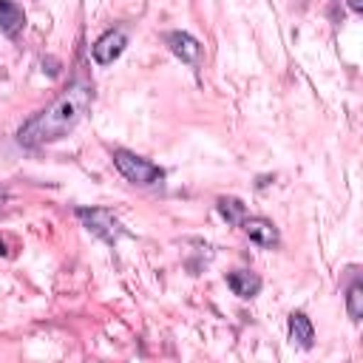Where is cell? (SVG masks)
<instances>
[{
	"mask_svg": "<svg viewBox=\"0 0 363 363\" xmlns=\"http://www.w3.org/2000/svg\"><path fill=\"white\" fill-rule=\"evenodd\" d=\"M111 159H113V167H116L130 184L147 187V184H159V182L164 179V170H162L156 162H150V159H145V156H139V153H133V150L116 147V150L111 153Z\"/></svg>",
	"mask_w": 363,
	"mask_h": 363,
	"instance_id": "obj_2",
	"label": "cell"
},
{
	"mask_svg": "<svg viewBox=\"0 0 363 363\" xmlns=\"http://www.w3.org/2000/svg\"><path fill=\"white\" fill-rule=\"evenodd\" d=\"M238 227L250 235V241H255V244H261V247H278V241H281L278 227H275L269 218H264V216H247Z\"/></svg>",
	"mask_w": 363,
	"mask_h": 363,
	"instance_id": "obj_6",
	"label": "cell"
},
{
	"mask_svg": "<svg viewBox=\"0 0 363 363\" xmlns=\"http://www.w3.org/2000/svg\"><path fill=\"white\" fill-rule=\"evenodd\" d=\"M3 199H6V190L0 187V207H3Z\"/></svg>",
	"mask_w": 363,
	"mask_h": 363,
	"instance_id": "obj_13",
	"label": "cell"
},
{
	"mask_svg": "<svg viewBox=\"0 0 363 363\" xmlns=\"http://www.w3.org/2000/svg\"><path fill=\"white\" fill-rule=\"evenodd\" d=\"M128 45V28L125 26H113L108 28L94 45H91V57L96 65H111L113 60H119V54Z\"/></svg>",
	"mask_w": 363,
	"mask_h": 363,
	"instance_id": "obj_4",
	"label": "cell"
},
{
	"mask_svg": "<svg viewBox=\"0 0 363 363\" xmlns=\"http://www.w3.org/2000/svg\"><path fill=\"white\" fill-rule=\"evenodd\" d=\"M349 9H352L354 14H360V11H363V0H349Z\"/></svg>",
	"mask_w": 363,
	"mask_h": 363,
	"instance_id": "obj_12",
	"label": "cell"
},
{
	"mask_svg": "<svg viewBox=\"0 0 363 363\" xmlns=\"http://www.w3.org/2000/svg\"><path fill=\"white\" fill-rule=\"evenodd\" d=\"M77 218H82L85 227L94 235H99L102 241H108V244H116L122 235H128V230L122 227V221L108 207H77Z\"/></svg>",
	"mask_w": 363,
	"mask_h": 363,
	"instance_id": "obj_3",
	"label": "cell"
},
{
	"mask_svg": "<svg viewBox=\"0 0 363 363\" xmlns=\"http://www.w3.org/2000/svg\"><path fill=\"white\" fill-rule=\"evenodd\" d=\"M164 45L182 60V62H187V65H201V60H204V45L193 37V34H187V31H167L164 34Z\"/></svg>",
	"mask_w": 363,
	"mask_h": 363,
	"instance_id": "obj_5",
	"label": "cell"
},
{
	"mask_svg": "<svg viewBox=\"0 0 363 363\" xmlns=\"http://www.w3.org/2000/svg\"><path fill=\"white\" fill-rule=\"evenodd\" d=\"M286 329H289V340L298 343L301 349H312L315 343V326L303 312H289L286 318Z\"/></svg>",
	"mask_w": 363,
	"mask_h": 363,
	"instance_id": "obj_8",
	"label": "cell"
},
{
	"mask_svg": "<svg viewBox=\"0 0 363 363\" xmlns=\"http://www.w3.org/2000/svg\"><path fill=\"white\" fill-rule=\"evenodd\" d=\"M23 26H26L23 9L17 3H11V0H0V31L9 34V37H14Z\"/></svg>",
	"mask_w": 363,
	"mask_h": 363,
	"instance_id": "obj_9",
	"label": "cell"
},
{
	"mask_svg": "<svg viewBox=\"0 0 363 363\" xmlns=\"http://www.w3.org/2000/svg\"><path fill=\"white\" fill-rule=\"evenodd\" d=\"M216 207H218L221 218H224L227 224H233V227H238V224L247 218V207H244V201L235 199V196H221V199L216 201Z\"/></svg>",
	"mask_w": 363,
	"mask_h": 363,
	"instance_id": "obj_10",
	"label": "cell"
},
{
	"mask_svg": "<svg viewBox=\"0 0 363 363\" xmlns=\"http://www.w3.org/2000/svg\"><path fill=\"white\" fill-rule=\"evenodd\" d=\"M346 312L354 323L363 318V284L360 281H352L346 289Z\"/></svg>",
	"mask_w": 363,
	"mask_h": 363,
	"instance_id": "obj_11",
	"label": "cell"
},
{
	"mask_svg": "<svg viewBox=\"0 0 363 363\" xmlns=\"http://www.w3.org/2000/svg\"><path fill=\"white\" fill-rule=\"evenodd\" d=\"M94 102V85L88 79H74L57 99H51L45 108L31 113L20 130H17V145L23 147H43L51 142L65 139L91 111Z\"/></svg>",
	"mask_w": 363,
	"mask_h": 363,
	"instance_id": "obj_1",
	"label": "cell"
},
{
	"mask_svg": "<svg viewBox=\"0 0 363 363\" xmlns=\"http://www.w3.org/2000/svg\"><path fill=\"white\" fill-rule=\"evenodd\" d=\"M227 286L238 298H255L261 292V275L252 269H233L227 272Z\"/></svg>",
	"mask_w": 363,
	"mask_h": 363,
	"instance_id": "obj_7",
	"label": "cell"
}]
</instances>
